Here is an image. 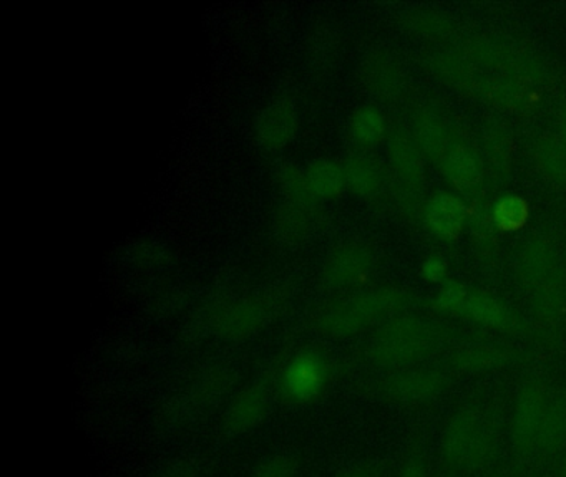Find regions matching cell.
I'll list each match as a JSON object with an SVG mask.
<instances>
[{
    "label": "cell",
    "instance_id": "1",
    "mask_svg": "<svg viewBox=\"0 0 566 477\" xmlns=\"http://www.w3.org/2000/svg\"><path fill=\"white\" fill-rule=\"evenodd\" d=\"M452 337L449 325L417 315H396L374 331L363 360L377 370H406L436 354Z\"/></svg>",
    "mask_w": 566,
    "mask_h": 477
},
{
    "label": "cell",
    "instance_id": "2",
    "mask_svg": "<svg viewBox=\"0 0 566 477\" xmlns=\"http://www.w3.org/2000/svg\"><path fill=\"white\" fill-rule=\"evenodd\" d=\"M412 300L410 292L403 288H370L324 305L314 315L313 325L324 337L344 340L402 314Z\"/></svg>",
    "mask_w": 566,
    "mask_h": 477
},
{
    "label": "cell",
    "instance_id": "3",
    "mask_svg": "<svg viewBox=\"0 0 566 477\" xmlns=\"http://www.w3.org/2000/svg\"><path fill=\"white\" fill-rule=\"evenodd\" d=\"M460 53L473 65L493 75L516 80L525 85H543L548 78L545 63L528 50L493 35H470L460 43Z\"/></svg>",
    "mask_w": 566,
    "mask_h": 477
},
{
    "label": "cell",
    "instance_id": "4",
    "mask_svg": "<svg viewBox=\"0 0 566 477\" xmlns=\"http://www.w3.org/2000/svg\"><path fill=\"white\" fill-rule=\"evenodd\" d=\"M450 374L440 368L413 367L389 371L363 383L364 394L402 407H420L440 400L450 388Z\"/></svg>",
    "mask_w": 566,
    "mask_h": 477
},
{
    "label": "cell",
    "instance_id": "5",
    "mask_svg": "<svg viewBox=\"0 0 566 477\" xmlns=\"http://www.w3.org/2000/svg\"><path fill=\"white\" fill-rule=\"evenodd\" d=\"M333 360L316 347L297 350L281 368L277 388L286 403L294 406L314 403L333 380Z\"/></svg>",
    "mask_w": 566,
    "mask_h": 477
},
{
    "label": "cell",
    "instance_id": "6",
    "mask_svg": "<svg viewBox=\"0 0 566 477\" xmlns=\"http://www.w3.org/2000/svg\"><path fill=\"white\" fill-rule=\"evenodd\" d=\"M549 400L548 386L542 378H528L520 384L509 420L510 446L516 464H525L535 456L539 427Z\"/></svg>",
    "mask_w": 566,
    "mask_h": 477
},
{
    "label": "cell",
    "instance_id": "7",
    "mask_svg": "<svg viewBox=\"0 0 566 477\" xmlns=\"http://www.w3.org/2000/svg\"><path fill=\"white\" fill-rule=\"evenodd\" d=\"M283 301L281 292L233 298L214 305L210 325L218 337L230 341H243L266 327Z\"/></svg>",
    "mask_w": 566,
    "mask_h": 477
},
{
    "label": "cell",
    "instance_id": "8",
    "mask_svg": "<svg viewBox=\"0 0 566 477\" xmlns=\"http://www.w3.org/2000/svg\"><path fill=\"white\" fill-rule=\"evenodd\" d=\"M485 406V394L473 393L447 417L439 444L440 466L447 476L462 474Z\"/></svg>",
    "mask_w": 566,
    "mask_h": 477
},
{
    "label": "cell",
    "instance_id": "9",
    "mask_svg": "<svg viewBox=\"0 0 566 477\" xmlns=\"http://www.w3.org/2000/svg\"><path fill=\"white\" fill-rule=\"evenodd\" d=\"M376 267V254L360 241L334 245L321 268V280L331 290H350L367 284Z\"/></svg>",
    "mask_w": 566,
    "mask_h": 477
},
{
    "label": "cell",
    "instance_id": "10",
    "mask_svg": "<svg viewBox=\"0 0 566 477\" xmlns=\"http://www.w3.org/2000/svg\"><path fill=\"white\" fill-rule=\"evenodd\" d=\"M505 426V400L503 396L489 398L475 439H473L469 456L463 463V476H482V474L489 473L490 467L499 459Z\"/></svg>",
    "mask_w": 566,
    "mask_h": 477
},
{
    "label": "cell",
    "instance_id": "11",
    "mask_svg": "<svg viewBox=\"0 0 566 477\" xmlns=\"http://www.w3.org/2000/svg\"><path fill=\"white\" fill-rule=\"evenodd\" d=\"M462 318L500 333L513 337H526L530 333V324L515 308L489 292L470 287L469 297L463 305Z\"/></svg>",
    "mask_w": 566,
    "mask_h": 477
},
{
    "label": "cell",
    "instance_id": "12",
    "mask_svg": "<svg viewBox=\"0 0 566 477\" xmlns=\"http://www.w3.org/2000/svg\"><path fill=\"white\" fill-rule=\"evenodd\" d=\"M300 128L296 103L287 96H277L261 108L254 119V136L264 151L276 152L286 148Z\"/></svg>",
    "mask_w": 566,
    "mask_h": 477
},
{
    "label": "cell",
    "instance_id": "13",
    "mask_svg": "<svg viewBox=\"0 0 566 477\" xmlns=\"http://www.w3.org/2000/svg\"><path fill=\"white\" fill-rule=\"evenodd\" d=\"M363 85L382 102H396L407 89V75L400 60L389 50L367 53L360 63Z\"/></svg>",
    "mask_w": 566,
    "mask_h": 477
},
{
    "label": "cell",
    "instance_id": "14",
    "mask_svg": "<svg viewBox=\"0 0 566 477\" xmlns=\"http://www.w3.org/2000/svg\"><path fill=\"white\" fill-rule=\"evenodd\" d=\"M525 354L499 343H476L459 348L447 358V368L462 374H483L516 367Z\"/></svg>",
    "mask_w": 566,
    "mask_h": 477
},
{
    "label": "cell",
    "instance_id": "15",
    "mask_svg": "<svg viewBox=\"0 0 566 477\" xmlns=\"http://www.w3.org/2000/svg\"><path fill=\"white\" fill-rule=\"evenodd\" d=\"M426 227L442 241H453L469 225L470 205L449 191H439L427 199L422 208Z\"/></svg>",
    "mask_w": 566,
    "mask_h": 477
},
{
    "label": "cell",
    "instance_id": "16",
    "mask_svg": "<svg viewBox=\"0 0 566 477\" xmlns=\"http://www.w3.org/2000/svg\"><path fill=\"white\" fill-rule=\"evenodd\" d=\"M387 155H389L397 184L410 191L422 192L423 182H426L423 155L407 129L400 126L390 129L387 135Z\"/></svg>",
    "mask_w": 566,
    "mask_h": 477
},
{
    "label": "cell",
    "instance_id": "17",
    "mask_svg": "<svg viewBox=\"0 0 566 477\" xmlns=\"http://www.w3.org/2000/svg\"><path fill=\"white\" fill-rule=\"evenodd\" d=\"M470 96L513 113L530 112L536 103L535 89L532 86L483 70Z\"/></svg>",
    "mask_w": 566,
    "mask_h": 477
},
{
    "label": "cell",
    "instance_id": "18",
    "mask_svg": "<svg viewBox=\"0 0 566 477\" xmlns=\"http://www.w3.org/2000/svg\"><path fill=\"white\" fill-rule=\"evenodd\" d=\"M410 135L423 158L433 162L442 161L450 145L457 139L442 113L430 105L417 106L412 115Z\"/></svg>",
    "mask_w": 566,
    "mask_h": 477
},
{
    "label": "cell",
    "instance_id": "19",
    "mask_svg": "<svg viewBox=\"0 0 566 477\" xmlns=\"http://www.w3.org/2000/svg\"><path fill=\"white\" fill-rule=\"evenodd\" d=\"M270 413V393L260 383L248 384L231 400L223 417L228 436H241L256 430Z\"/></svg>",
    "mask_w": 566,
    "mask_h": 477
},
{
    "label": "cell",
    "instance_id": "20",
    "mask_svg": "<svg viewBox=\"0 0 566 477\" xmlns=\"http://www.w3.org/2000/svg\"><path fill=\"white\" fill-rule=\"evenodd\" d=\"M447 181L465 195L476 198L482 188L485 165L482 156L467 142L455 139L440 161Z\"/></svg>",
    "mask_w": 566,
    "mask_h": 477
},
{
    "label": "cell",
    "instance_id": "21",
    "mask_svg": "<svg viewBox=\"0 0 566 477\" xmlns=\"http://www.w3.org/2000/svg\"><path fill=\"white\" fill-rule=\"evenodd\" d=\"M558 267L555 245L542 235L530 237L516 255V278L528 290H535Z\"/></svg>",
    "mask_w": 566,
    "mask_h": 477
},
{
    "label": "cell",
    "instance_id": "22",
    "mask_svg": "<svg viewBox=\"0 0 566 477\" xmlns=\"http://www.w3.org/2000/svg\"><path fill=\"white\" fill-rule=\"evenodd\" d=\"M422 63L437 78L453 88L462 89L467 95H470L482 73L479 66L473 65L465 55L455 50H427L422 55Z\"/></svg>",
    "mask_w": 566,
    "mask_h": 477
},
{
    "label": "cell",
    "instance_id": "23",
    "mask_svg": "<svg viewBox=\"0 0 566 477\" xmlns=\"http://www.w3.org/2000/svg\"><path fill=\"white\" fill-rule=\"evenodd\" d=\"M321 211H311L296 202L284 199L273 214V231L281 244L296 247L310 241L319 224Z\"/></svg>",
    "mask_w": 566,
    "mask_h": 477
},
{
    "label": "cell",
    "instance_id": "24",
    "mask_svg": "<svg viewBox=\"0 0 566 477\" xmlns=\"http://www.w3.org/2000/svg\"><path fill=\"white\" fill-rule=\"evenodd\" d=\"M533 318L543 327H555L566 315V267L559 265L532 290Z\"/></svg>",
    "mask_w": 566,
    "mask_h": 477
},
{
    "label": "cell",
    "instance_id": "25",
    "mask_svg": "<svg viewBox=\"0 0 566 477\" xmlns=\"http://www.w3.org/2000/svg\"><path fill=\"white\" fill-rule=\"evenodd\" d=\"M483 165L499 181H506L513 171V141L509 129L500 121H486L480 132Z\"/></svg>",
    "mask_w": 566,
    "mask_h": 477
},
{
    "label": "cell",
    "instance_id": "26",
    "mask_svg": "<svg viewBox=\"0 0 566 477\" xmlns=\"http://www.w3.org/2000/svg\"><path fill=\"white\" fill-rule=\"evenodd\" d=\"M233 386V374L221 364H211L195 377L190 390L185 396L197 407V411L217 406L230 393Z\"/></svg>",
    "mask_w": 566,
    "mask_h": 477
},
{
    "label": "cell",
    "instance_id": "27",
    "mask_svg": "<svg viewBox=\"0 0 566 477\" xmlns=\"http://www.w3.org/2000/svg\"><path fill=\"white\" fill-rule=\"evenodd\" d=\"M349 191L363 199H374L382 192L384 172L379 162L366 152H350L343 162Z\"/></svg>",
    "mask_w": 566,
    "mask_h": 477
},
{
    "label": "cell",
    "instance_id": "28",
    "mask_svg": "<svg viewBox=\"0 0 566 477\" xmlns=\"http://www.w3.org/2000/svg\"><path fill=\"white\" fill-rule=\"evenodd\" d=\"M566 447V391L549 400L536 441V456L552 459Z\"/></svg>",
    "mask_w": 566,
    "mask_h": 477
},
{
    "label": "cell",
    "instance_id": "29",
    "mask_svg": "<svg viewBox=\"0 0 566 477\" xmlns=\"http://www.w3.org/2000/svg\"><path fill=\"white\" fill-rule=\"evenodd\" d=\"M307 181L319 201L339 198L347 189L343 162L336 159L317 158L306 166Z\"/></svg>",
    "mask_w": 566,
    "mask_h": 477
},
{
    "label": "cell",
    "instance_id": "30",
    "mask_svg": "<svg viewBox=\"0 0 566 477\" xmlns=\"http://www.w3.org/2000/svg\"><path fill=\"white\" fill-rule=\"evenodd\" d=\"M400 25L407 32L429 40H446L455 33V22L436 9H412L400 15Z\"/></svg>",
    "mask_w": 566,
    "mask_h": 477
},
{
    "label": "cell",
    "instance_id": "31",
    "mask_svg": "<svg viewBox=\"0 0 566 477\" xmlns=\"http://www.w3.org/2000/svg\"><path fill=\"white\" fill-rule=\"evenodd\" d=\"M533 161L545 178L566 186V146L558 136L539 135L533 141Z\"/></svg>",
    "mask_w": 566,
    "mask_h": 477
},
{
    "label": "cell",
    "instance_id": "32",
    "mask_svg": "<svg viewBox=\"0 0 566 477\" xmlns=\"http://www.w3.org/2000/svg\"><path fill=\"white\" fill-rule=\"evenodd\" d=\"M389 135L386 116L373 105L359 106L349 118V136L360 148H373Z\"/></svg>",
    "mask_w": 566,
    "mask_h": 477
},
{
    "label": "cell",
    "instance_id": "33",
    "mask_svg": "<svg viewBox=\"0 0 566 477\" xmlns=\"http://www.w3.org/2000/svg\"><path fill=\"white\" fill-rule=\"evenodd\" d=\"M469 227L476 255L482 258V262L493 261L499 248V239H496L499 229L495 227L492 219V208L475 199L470 208Z\"/></svg>",
    "mask_w": 566,
    "mask_h": 477
},
{
    "label": "cell",
    "instance_id": "34",
    "mask_svg": "<svg viewBox=\"0 0 566 477\" xmlns=\"http://www.w3.org/2000/svg\"><path fill=\"white\" fill-rule=\"evenodd\" d=\"M277 179H280V186L286 199L311 209V211H321V201L311 189L306 169L300 168L293 162H286L277 169Z\"/></svg>",
    "mask_w": 566,
    "mask_h": 477
},
{
    "label": "cell",
    "instance_id": "35",
    "mask_svg": "<svg viewBox=\"0 0 566 477\" xmlns=\"http://www.w3.org/2000/svg\"><path fill=\"white\" fill-rule=\"evenodd\" d=\"M530 218L528 202L518 194H503L492 204V219L502 232H516L525 227Z\"/></svg>",
    "mask_w": 566,
    "mask_h": 477
},
{
    "label": "cell",
    "instance_id": "36",
    "mask_svg": "<svg viewBox=\"0 0 566 477\" xmlns=\"http://www.w3.org/2000/svg\"><path fill=\"white\" fill-rule=\"evenodd\" d=\"M397 477H430L427 439L422 430L417 431L410 439Z\"/></svg>",
    "mask_w": 566,
    "mask_h": 477
},
{
    "label": "cell",
    "instance_id": "37",
    "mask_svg": "<svg viewBox=\"0 0 566 477\" xmlns=\"http://www.w3.org/2000/svg\"><path fill=\"white\" fill-rule=\"evenodd\" d=\"M469 285L453 280V278H447L440 285L439 292H437L436 298L432 300L433 310L442 315H450V317H460L467 297H469Z\"/></svg>",
    "mask_w": 566,
    "mask_h": 477
},
{
    "label": "cell",
    "instance_id": "38",
    "mask_svg": "<svg viewBox=\"0 0 566 477\" xmlns=\"http://www.w3.org/2000/svg\"><path fill=\"white\" fill-rule=\"evenodd\" d=\"M197 413V407L187 396L174 398L158 411L157 424L161 431H177L187 426Z\"/></svg>",
    "mask_w": 566,
    "mask_h": 477
},
{
    "label": "cell",
    "instance_id": "39",
    "mask_svg": "<svg viewBox=\"0 0 566 477\" xmlns=\"http://www.w3.org/2000/svg\"><path fill=\"white\" fill-rule=\"evenodd\" d=\"M300 460L291 453H274L254 467L251 477H296Z\"/></svg>",
    "mask_w": 566,
    "mask_h": 477
},
{
    "label": "cell",
    "instance_id": "40",
    "mask_svg": "<svg viewBox=\"0 0 566 477\" xmlns=\"http://www.w3.org/2000/svg\"><path fill=\"white\" fill-rule=\"evenodd\" d=\"M128 257H130L132 262H135V264L147 268L165 267V265L170 264L171 261L170 251L165 248V245L151 241L138 242V244L132 245Z\"/></svg>",
    "mask_w": 566,
    "mask_h": 477
},
{
    "label": "cell",
    "instance_id": "41",
    "mask_svg": "<svg viewBox=\"0 0 566 477\" xmlns=\"http://www.w3.org/2000/svg\"><path fill=\"white\" fill-rule=\"evenodd\" d=\"M151 477H200V467L193 460L178 457L158 467Z\"/></svg>",
    "mask_w": 566,
    "mask_h": 477
},
{
    "label": "cell",
    "instance_id": "42",
    "mask_svg": "<svg viewBox=\"0 0 566 477\" xmlns=\"http://www.w3.org/2000/svg\"><path fill=\"white\" fill-rule=\"evenodd\" d=\"M420 274H422V277L426 278L427 282L443 284V282L447 280L446 258L440 257V255H429V257L422 262Z\"/></svg>",
    "mask_w": 566,
    "mask_h": 477
},
{
    "label": "cell",
    "instance_id": "43",
    "mask_svg": "<svg viewBox=\"0 0 566 477\" xmlns=\"http://www.w3.org/2000/svg\"><path fill=\"white\" fill-rule=\"evenodd\" d=\"M384 466L377 460H367V463L356 464L344 470L337 477H382Z\"/></svg>",
    "mask_w": 566,
    "mask_h": 477
},
{
    "label": "cell",
    "instance_id": "44",
    "mask_svg": "<svg viewBox=\"0 0 566 477\" xmlns=\"http://www.w3.org/2000/svg\"><path fill=\"white\" fill-rule=\"evenodd\" d=\"M558 138L566 146V105H563L558 112Z\"/></svg>",
    "mask_w": 566,
    "mask_h": 477
},
{
    "label": "cell",
    "instance_id": "45",
    "mask_svg": "<svg viewBox=\"0 0 566 477\" xmlns=\"http://www.w3.org/2000/svg\"><path fill=\"white\" fill-rule=\"evenodd\" d=\"M483 477H513L512 474L506 470H495V473L485 474Z\"/></svg>",
    "mask_w": 566,
    "mask_h": 477
},
{
    "label": "cell",
    "instance_id": "46",
    "mask_svg": "<svg viewBox=\"0 0 566 477\" xmlns=\"http://www.w3.org/2000/svg\"><path fill=\"white\" fill-rule=\"evenodd\" d=\"M558 477H566V459L565 463H563L562 469H559Z\"/></svg>",
    "mask_w": 566,
    "mask_h": 477
}]
</instances>
